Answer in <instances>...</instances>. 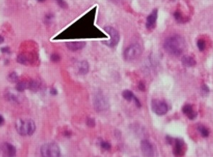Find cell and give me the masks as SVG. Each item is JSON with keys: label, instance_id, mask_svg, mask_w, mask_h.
Instances as JSON below:
<instances>
[{"label": "cell", "instance_id": "36", "mask_svg": "<svg viewBox=\"0 0 213 157\" xmlns=\"http://www.w3.org/2000/svg\"><path fill=\"white\" fill-rule=\"evenodd\" d=\"M38 1H41V2H42V1H44L45 0H38Z\"/></svg>", "mask_w": 213, "mask_h": 157}, {"label": "cell", "instance_id": "13", "mask_svg": "<svg viewBox=\"0 0 213 157\" xmlns=\"http://www.w3.org/2000/svg\"><path fill=\"white\" fill-rule=\"evenodd\" d=\"M86 43L83 41H79V42H69L66 43L67 48L68 50L71 51H77V50H81L86 46Z\"/></svg>", "mask_w": 213, "mask_h": 157}, {"label": "cell", "instance_id": "21", "mask_svg": "<svg viewBox=\"0 0 213 157\" xmlns=\"http://www.w3.org/2000/svg\"><path fill=\"white\" fill-rule=\"evenodd\" d=\"M197 48L200 52H203L206 48V42L204 39H201L197 41Z\"/></svg>", "mask_w": 213, "mask_h": 157}, {"label": "cell", "instance_id": "18", "mask_svg": "<svg viewBox=\"0 0 213 157\" xmlns=\"http://www.w3.org/2000/svg\"><path fill=\"white\" fill-rule=\"evenodd\" d=\"M122 95L123 97H124V98L125 99V100H128V101H131V100H132L133 96H134L132 92L129 91V90H125V91H123Z\"/></svg>", "mask_w": 213, "mask_h": 157}, {"label": "cell", "instance_id": "6", "mask_svg": "<svg viewBox=\"0 0 213 157\" xmlns=\"http://www.w3.org/2000/svg\"><path fill=\"white\" fill-rule=\"evenodd\" d=\"M153 111L158 115H165L168 111V106L165 102L159 100H153L151 103Z\"/></svg>", "mask_w": 213, "mask_h": 157}, {"label": "cell", "instance_id": "4", "mask_svg": "<svg viewBox=\"0 0 213 157\" xmlns=\"http://www.w3.org/2000/svg\"><path fill=\"white\" fill-rule=\"evenodd\" d=\"M142 54V48L137 44L131 45L125 50L124 52V57L126 61H133Z\"/></svg>", "mask_w": 213, "mask_h": 157}, {"label": "cell", "instance_id": "25", "mask_svg": "<svg viewBox=\"0 0 213 157\" xmlns=\"http://www.w3.org/2000/svg\"><path fill=\"white\" fill-rule=\"evenodd\" d=\"M86 123H87V125L89 126V127H94V126H95V120L93 118H88L87 119V121H86Z\"/></svg>", "mask_w": 213, "mask_h": 157}, {"label": "cell", "instance_id": "23", "mask_svg": "<svg viewBox=\"0 0 213 157\" xmlns=\"http://www.w3.org/2000/svg\"><path fill=\"white\" fill-rule=\"evenodd\" d=\"M101 147L102 149H105V150H109V149H111V144L108 143L107 141H103L101 143Z\"/></svg>", "mask_w": 213, "mask_h": 157}, {"label": "cell", "instance_id": "5", "mask_svg": "<svg viewBox=\"0 0 213 157\" xmlns=\"http://www.w3.org/2000/svg\"><path fill=\"white\" fill-rule=\"evenodd\" d=\"M41 154L42 156H60V150L56 144H47L41 147Z\"/></svg>", "mask_w": 213, "mask_h": 157}, {"label": "cell", "instance_id": "10", "mask_svg": "<svg viewBox=\"0 0 213 157\" xmlns=\"http://www.w3.org/2000/svg\"><path fill=\"white\" fill-rule=\"evenodd\" d=\"M158 17V10L157 9H154L151 12V13L148 16L147 18V22H146V27L149 30H152L153 29L156 28V20Z\"/></svg>", "mask_w": 213, "mask_h": 157}, {"label": "cell", "instance_id": "11", "mask_svg": "<svg viewBox=\"0 0 213 157\" xmlns=\"http://www.w3.org/2000/svg\"><path fill=\"white\" fill-rule=\"evenodd\" d=\"M182 112L184 114L187 116V118L190 120H194L197 116V113L194 111L192 106L190 104H186L182 107Z\"/></svg>", "mask_w": 213, "mask_h": 157}, {"label": "cell", "instance_id": "29", "mask_svg": "<svg viewBox=\"0 0 213 157\" xmlns=\"http://www.w3.org/2000/svg\"><path fill=\"white\" fill-rule=\"evenodd\" d=\"M139 89L142 91H145V85H144L143 82H140L139 83Z\"/></svg>", "mask_w": 213, "mask_h": 157}, {"label": "cell", "instance_id": "9", "mask_svg": "<svg viewBox=\"0 0 213 157\" xmlns=\"http://www.w3.org/2000/svg\"><path fill=\"white\" fill-rule=\"evenodd\" d=\"M141 149L144 156H153L154 155V148L153 144L147 140H143L141 142Z\"/></svg>", "mask_w": 213, "mask_h": 157}, {"label": "cell", "instance_id": "35", "mask_svg": "<svg viewBox=\"0 0 213 157\" xmlns=\"http://www.w3.org/2000/svg\"><path fill=\"white\" fill-rule=\"evenodd\" d=\"M4 42V37H2V36H1L0 35V44H1Z\"/></svg>", "mask_w": 213, "mask_h": 157}, {"label": "cell", "instance_id": "24", "mask_svg": "<svg viewBox=\"0 0 213 157\" xmlns=\"http://www.w3.org/2000/svg\"><path fill=\"white\" fill-rule=\"evenodd\" d=\"M17 62L21 63V64H25L27 63V57L24 55H19L17 57Z\"/></svg>", "mask_w": 213, "mask_h": 157}, {"label": "cell", "instance_id": "3", "mask_svg": "<svg viewBox=\"0 0 213 157\" xmlns=\"http://www.w3.org/2000/svg\"><path fill=\"white\" fill-rule=\"evenodd\" d=\"M104 30L110 36L111 38H110V39H108V40L103 41V43L105 44L106 45L111 47V48H113V47L116 45L118 43L119 40H120V35H119L118 32L115 28L110 26L105 27Z\"/></svg>", "mask_w": 213, "mask_h": 157}, {"label": "cell", "instance_id": "28", "mask_svg": "<svg viewBox=\"0 0 213 157\" xmlns=\"http://www.w3.org/2000/svg\"><path fill=\"white\" fill-rule=\"evenodd\" d=\"M133 100H134L135 104H136V106H137V107H138V108H140L141 106H142V105H141V103H140V101H139V99L137 98L136 96H133Z\"/></svg>", "mask_w": 213, "mask_h": 157}, {"label": "cell", "instance_id": "30", "mask_svg": "<svg viewBox=\"0 0 213 157\" xmlns=\"http://www.w3.org/2000/svg\"><path fill=\"white\" fill-rule=\"evenodd\" d=\"M166 141H167V142L168 144L171 145V144H172V143H173V141H174V138H171V137L167 136V137H166Z\"/></svg>", "mask_w": 213, "mask_h": 157}, {"label": "cell", "instance_id": "17", "mask_svg": "<svg viewBox=\"0 0 213 157\" xmlns=\"http://www.w3.org/2000/svg\"><path fill=\"white\" fill-rule=\"evenodd\" d=\"M29 88V83L25 82V81H22V82L18 83L17 86H16V89L19 92L24 91L25 90H26L27 88Z\"/></svg>", "mask_w": 213, "mask_h": 157}, {"label": "cell", "instance_id": "14", "mask_svg": "<svg viewBox=\"0 0 213 157\" xmlns=\"http://www.w3.org/2000/svg\"><path fill=\"white\" fill-rule=\"evenodd\" d=\"M182 63L185 67H193L196 65V60L189 55H185L182 59Z\"/></svg>", "mask_w": 213, "mask_h": 157}, {"label": "cell", "instance_id": "33", "mask_svg": "<svg viewBox=\"0 0 213 157\" xmlns=\"http://www.w3.org/2000/svg\"><path fill=\"white\" fill-rule=\"evenodd\" d=\"M4 123V119L2 115H0V126L3 125Z\"/></svg>", "mask_w": 213, "mask_h": 157}, {"label": "cell", "instance_id": "16", "mask_svg": "<svg viewBox=\"0 0 213 157\" xmlns=\"http://www.w3.org/2000/svg\"><path fill=\"white\" fill-rule=\"evenodd\" d=\"M197 130L200 133V135L204 137V138H207V137L209 136V131L205 126H204L203 125L198 126Z\"/></svg>", "mask_w": 213, "mask_h": 157}, {"label": "cell", "instance_id": "12", "mask_svg": "<svg viewBox=\"0 0 213 157\" xmlns=\"http://www.w3.org/2000/svg\"><path fill=\"white\" fill-rule=\"evenodd\" d=\"M4 155L7 156H14L16 154V149L12 144L9 143L4 144L1 147Z\"/></svg>", "mask_w": 213, "mask_h": 157}, {"label": "cell", "instance_id": "31", "mask_svg": "<svg viewBox=\"0 0 213 157\" xmlns=\"http://www.w3.org/2000/svg\"><path fill=\"white\" fill-rule=\"evenodd\" d=\"M1 52H4V53H10V48H9V47H4V48H1Z\"/></svg>", "mask_w": 213, "mask_h": 157}, {"label": "cell", "instance_id": "26", "mask_svg": "<svg viewBox=\"0 0 213 157\" xmlns=\"http://www.w3.org/2000/svg\"><path fill=\"white\" fill-rule=\"evenodd\" d=\"M55 1L58 4L59 6L62 7V8H67V7H68V4H67V3L64 0H55Z\"/></svg>", "mask_w": 213, "mask_h": 157}, {"label": "cell", "instance_id": "34", "mask_svg": "<svg viewBox=\"0 0 213 157\" xmlns=\"http://www.w3.org/2000/svg\"><path fill=\"white\" fill-rule=\"evenodd\" d=\"M50 92H51V94H53V95H56L57 93V91H56V89H55V88H53Z\"/></svg>", "mask_w": 213, "mask_h": 157}, {"label": "cell", "instance_id": "19", "mask_svg": "<svg viewBox=\"0 0 213 157\" xmlns=\"http://www.w3.org/2000/svg\"><path fill=\"white\" fill-rule=\"evenodd\" d=\"M174 16L175 19H176L177 22L183 23V22H186L187 21V19H186V18L183 17L182 14L179 12V11H176L174 14Z\"/></svg>", "mask_w": 213, "mask_h": 157}, {"label": "cell", "instance_id": "22", "mask_svg": "<svg viewBox=\"0 0 213 157\" xmlns=\"http://www.w3.org/2000/svg\"><path fill=\"white\" fill-rule=\"evenodd\" d=\"M18 79V75L16 73H12L11 74H10L8 76V80L10 81V82H17Z\"/></svg>", "mask_w": 213, "mask_h": 157}, {"label": "cell", "instance_id": "7", "mask_svg": "<svg viewBox=\"0 0 213 157\" xmlns=\"http://www.w3.org/2000/svg\"><path fill=\"white\" fill-rule=\"evenodd\" d=\"M173 154L176 156H182L185 154V143L181 138H174L173 143Z\"/></svg>", "mask_w": 213, "mask_h": 157}, {"label": "cell", "instance_id": "8", "mask_svg": "<svg viewBox=\"0 0 213 157\" xmlns=\"http://www.w3.org/2000/svg\"><path fill=\"white\" fill-rule=\"evenodd\" d=\"M94 106L96 111H102L106 110L108 107L107 100L102 94H98L95 97Z\"/></svg>", "mask_w": 213, "mask_h": 157}, {"label": "cell", "instance_id": "27", "mask_svg": "<svg viewBox=\"0 0 213 157\" xmlns=\"http://www.w3.org/2000/svg\"><path fill=\"white\" fill-rule=\"evenodd\" d=\"M60 60V57L58 54H53L51 55V60L53 61V62H58V61Z\"/></svg>", "mask_w": 213, "mask_h": 157}, {"label": "cell", "instance_id": "32", "mask_svg": "<svg viewBox=\"0 0 213 157\" xmlns=\"http://www.w3.org/2000/svg\"><path fill=\"white\" fill-rule=\"evenodd\" d=\"M202 89L203 90V91L205 92V93H208V92L210 91V90H209V88L207 86H203V87H202Z\"/></svg>", "mask_w": 213, "mask_h": 157}, {"label": "cell", "instance_id": "15", "mask_svg": "<svg viewBox=\"0 0 213 157\" xmlns=\"http://www.w3.org/2000/svg\"><path fill=\"white\" fill-rule=\"evenodd\" d=\"M79 72L82 75H86L89 71V65L87 61H82L79 65Z\"/></svg>", "mask_w": 213, "mask_h": 157}, {"label": "cell", "instance_id": "1", "mask_svg": "<svg viewBox=\"0 0 213 157\" xmlns=\"http://www.w3.org/2000/svg\"><path fill=\"white\" fill-rule=\"evenodd\" d=\"M185 40L182 36L175 35L166 39L164 48L171 55L179 57L183 53L185 49Z\"/></svg>", "mask_w": 213, "mask_h": 157}, {"label": "cell", "instance_id": "2", "mask_svg": "<svg viewBox=\"0 0 213 157\" xmlns=\"http://www.w3.org/2000/svg\"><path fill=\"white\" fill-rule=\"evenodd\" d=\"M16 129L22 136H31L35 131L36 126L32 120H19L16 124Z\"/></svg>", "mask_w": 213, "mask_h": 157}, {"label": "cell", "instance_id": "20", "mask_svg": "<svg viewBox=\"0 0 213 157\" xmlns=\"http://www.w3.org/2000/svg\"><path fill=\"white\" fill-rule=\"evenodd\" d=\"M39 85L38 83V82L36 80H32L29 83V88L31 89L32 91H36L38 90Z\"/></svg>", "mask_w": 213, "mask_h": 157}]
</instances>
